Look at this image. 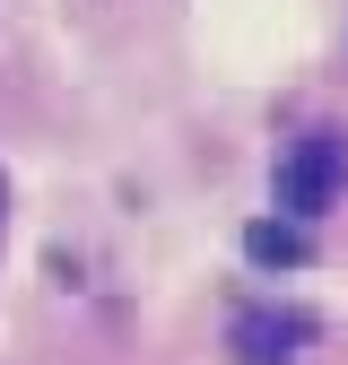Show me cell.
<instances>
[{
  "label": "cell",
  "mask_w": 348,
  "mask_h": 365,
  "mask_svg": "<svg viewBox=\"0 0 348 365\" xmlns=\"http://www.w3.org/2000/svg\"><path fill=\"white\" fill-rule=\"evenodd\" d=\"M339 182H348V148L331 140V130H314V140H296V148L279 157V209H287L296 226H314V217L339 200Z\"/></svg>",
  "instance_id": "obj_1"
},
{
  "label": "cell",
  "mask_w": 348,
  "mask_h": 365,
  "mask_svg": "<svg viewBox=\"0 0 348 365\" xmlns=\"http://www.w3.org/2000/svg\"><path fill=\"white\" fill-rule=\"evenodd\" d=\"M304 339H314V322H304V313H287V304H244L235 331H227L235 365H296Z\"/></svg>",
  "instance_id": "obj_2"
},
{
  "label": "cell",
  "mask_w": 348,
  "mask_h": 365,
  "mask_svg": "<svg viewBox=\"0 0 348 365\" xmlns=\"http://www.w3.org/2000/svg\"><path fill=\"white\" fill-rule=\"evenodd\" d=\"M244 252H252L261 269H296V261H304V226H296V217H261V226H244Z\"/></svg>",
  "instance_id": "obj_3"
},
{
  "label": "cell",
  "mask_w": 348,
  "mask_h": 365,
  "mask_svg": "<svg viewBox=\"0 0 348 365\" xmlns=\"http://www.w3.org/2000/svg\"><path fill=\"white\" fill-rule=\"evenodd\" d=\"M0 209H9V192H0Z\"/></svg>",
  "instance_id": "obj_4"
}]
</instances>
